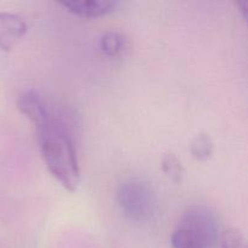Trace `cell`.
<instances>
[{
	"instance_id": "3957f363",
	"label": "cell",
	"mask_w": 248,
	"mask_h": 248,
	"mask_svg": "<svg viewBox=\"0 0 248 248\" xmlns=\"http://www.w3.org/2000/svg\"><path fill=\"white\" fill-rule=\"evenodd\" d=\"M116 202L121 212L136 223L150 222L156 215V194L143 179L130 178L124 182L116 193Z\"/></svg>"
},
{
	"instance_id": "8992f818",
	"label": "cell",
	"mask_w": 248,
	"mask_h": 248,
	"mask_svg": "<svg viewBox=\"0 0 248 248\" xmlns=\"http://www.w3.org/2000/svg\"><path fill=\"white\" fill-rule=\"evenodd\" d=\"M61 5L78 17L97 18L113 12L119 2L115 0H65Z\"/></svg>"
},
{
	"instance_id": "ba28073f",
	"label": "cell",
	"mask_w": 248,
	"mask_h": 248,
	"mask_svg": "<svg viewBox=\"0 0 248 248\" xmlns=\"http://www.w3.org/2000/svg\"><path fill=\"white\" fill-rule=\"evenodd\" d=\"M190 152L199 161L208 160L213 154V142L206 133H200L193 140L190 144Z\"/></svg>"
},
{
	"instance_id": "30bf717a",
	"label": "cell",
	"mask_w": 248,
	"mask_h": 248,
	"mask_svg": "<svg viewBox=\"0 0 248 248\" xmlns=\"http://www.w3.org/2000/svg\"><path fill=\"white\" fill-rule=\"evenodd\" d=\"M222 248H247L246 240L237 229H228L222 234Z\"/></svg>"
},
{
	"instance_id": "52a82bcc",
	"label": "cell",
	"mask_w": 248,
	"mask_h": 248,
	"mask_svg": "<svg viewBox=\"0 0 248 248\" xmlns=\"http://www.w3.org/2000/svg\"><path fill=\"white\" fill-rule=\"evenodd\" d=\"M99 50L107 57H118L127 48L128 41L123 33L110 31L104 33L99 39Z\"/></svg>"
},
{
	"instance_id": "8fae6325",
	"label": "cell",
	"mask_w": 248,
	"mask_h": 248,
	"mask_svg": "<svg viewBox=\"0 0 248 248\" xmlns=\"http://www.w3.org/2000/svg\"><path fill=\"white\" fill-rule=\"evenodd\" d=\"M237 7H239V11L242 14V17L245 18V21H247L248 17V1L247 0H239L236 1Z\"/></svg>"
},
{
	"instance_id": "6da1fadb",
	"label": "cell",
	"mask_w": 248,
	"mask_h": 248,
	"mask_svg": "<svg viewBox=\"0 0 248 248\" xmlns=\"http://www.w3.org/2000/svg\"><path fill=\"white\" fill-rule=\"evenodd\" d=\"M38 133L41 155L48 172L63 188L74 193L80 184V167L68 127L52 114L50 121Z\"/></svg>"
},
{
	"instance_id": "5b68a950",
	"label": "cell",
	"mask_w": 248,
	"mask_h": 248,
	"mask_svg": "<svg viewBox=\"0 0 248 248\" xmlns=\"http://www.w3.org/2000/svg\"><path fill=\"white\" fill-rule=\"evenodd\" d=\"M27 33L23 17L11 12H0V50L11 51Z\"/></svg>"
},
{
	"instance_id": "277c9868",
	"label": "cell",
	"mask_w": 248,
	"mask_h": 248,
	"mask_svg": "<svg viewBox=\"0 0 248 248\" xmlns=\"http://www.w3.org/2000/svg\"><path fill=\"white\" fill-rule=\"evenodd\" d=\"M17 108L31 121L36 131L41 130L50 121L53 114L46 106L43 97L34 90H27L21 93L17 101Z\"/></svg>"
},
{
	"instance_id": "7a4b0ae2",
	"label": "cell",
	"mask_w": 248,
	"mask_h": 248,
	"mask_svg": "<svg viewBox=\"0 0 248 248\" xmlns=\"http://www.w3.org/2000/svg\"><path fill=\"white\" fill-rule=\"evenodd\" d=\"M218 239L215 215L205 206H193L184 212L171 236L173 248H213Z\"/></svg>"
},
{
	"instance_id": "9c48e42d",
	"label": "cell",
	"mask_w": 248,
	"mask_h": 248,
	"mask_svg": "<svg viewBox=\"0 0 248 248\" xmlns=\"http://www.w3.org/2000/svg\"><path fill=\"white\" fill-rule=\"evenodd\" d=\"M161 167L164 173L169 177L170 179H172L176 183H179L182 181V177H183L184 169L182 166V162L177 159V156L172 153H167L164 155L161 162Z\"/></svg>"
}]
</instances>
